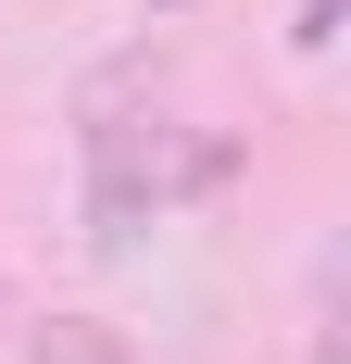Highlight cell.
<instances>
[{"label": "cell", "mask_w": 351, "mask_h": 364, "mask_svg": "<svg viewBox=\"0 0 351 364\" xmlns=\"http://www.w3.org/2000/svg\"><path fill=\"white\" fill-rule=\"evenodd\" d=\"M26 364H139V352H126V327H101V314H38Z\"/></svg>", "instance_id": "cell-1"}, {"label": "cell", "mask_w": 351, "mask_h": 364, "mask_svg": "<svg viewBox=\"0 0 351 364\" xmlns=\"http://www.w3.org/2000/svg\"><path fill=\"white\" fill-rule=\"evenodd\" d=\"M288 38H301V50H326V38H339V0H301V26H288Z\"/></svg>", "instance_id": "cell-2"}, {"label": "cell", "mask_w": 351, "mask_h": 364, "mask_svg": "<svg viewBox=\"0 0 351 364\" xmlns=\"http://www.w3.org/2000/svg\"><path fill=\"white\" fill-rule=\"evenodd\" d=\"M188 13H201V0H151V26H188Z\"/></svg>", "instance_id": "cell-3"}, {"label": "cell", "mask_w": 351, "mask_h": 364, "mask_svg": "<svg viewBox=\"0 0 351 364\" xmlns=\"http://www.w3.org/2000/svg\"><path fill=\"white\" fill-rule=\"evenodd\" d=\"M0 327H13V277H0Z\"/></svg>", "instance_id": "cell-4"}]
</instances>
